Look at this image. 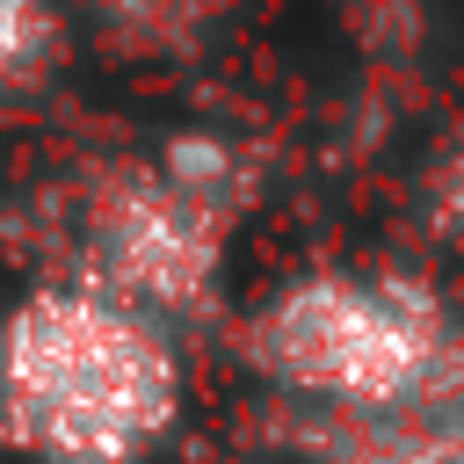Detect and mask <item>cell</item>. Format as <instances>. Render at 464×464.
Segmentation results:
<instances>
[{
	"label": "cell",
	"mask_w": 464,
	"mask_h": 464,
	"mask_svg": "<svg viewBox=\"0 0 464 464\" xmlns=\"http://www.w3.org/2000/svg\"><path fill=\"white\" fill-rule=\"evenodd\" d=\"M188 406L181 334L138 304L36 276L0 312V450L29 464H145Z\"/></svg>",
	"instance_id": "1"
},
{
	"label": "cell",
	"mask_w": 464,
	"mask_h": 464,
	"mask_svg": "<svg viewBox=\"0 0 464 464\" xmlns=\"http://www.w3.org/2000/svg\"><path fill=\"white\" fill-rule=\"evenodd\" d=\"M239 362L297 413L428 420L464 406V319L435 276L399 261L283 276L239 319Z\"/></svg>",
	"instance_id": "2"
},
{
	"label": "cell",
	"mask_w": 464,
	"mask_h": 464,
	"mask_svg": "<svg viewBox=\"0 0 464 464\" xmlns=\"http://www.w3.org/2000/svg\"><path fill=\"white\" fill-rule=\"evenodd\" d=\"M58 225H65V268L51 276L94 283L160 319L167 334L218 326L239 218L203 203L152 145L80 167L58 196Z\"/></svg>",
	"instance_id": "3"
},
{
	"label": "cell",
	"mask_w": 464,
	"mask_h": 464,
	"mask_svg": "<svg viewBox=\"0 0 464 464\" xmlns=\"http://www.w3.org/2000/svg\"><path fill=\"white\" fill-rule=\"evenodd\" d=\"M239 0H72L80 29L123 65H188L218 44Z\"/></svg>",
	"instance_id": "4"
},
{
	"label": "cell",
	"mask_w": 464,
	"mask_h": 464,
	"mask_svg": "<svg viewBox=\"0 0 464 464\" xmlns=\"http://www.w3.org/2000/svg\"><path fill=\"white\" fill-rule=\"evenodd\" d=\"M72 0H0V102H44L72 72Z\"/></svg>",
	"instance_id": "5"
},
{
	"label": "cell",
	"mask_w": 464,
	"mask_h": 464,
	"mask_svg": "<svg viewBox=\"0 0 464 464\" xmlns=\"http://www.w3.org/2000/svg\"><path fill=\"white\" fill-rule=\"evenodd\" d=\"M413 218H420V232L435 246L464 254V123L420 160V174H413Z\"/></svg>",
	"instance_id": "6"
},
{
	"label": "cell",
	"mask_w": 464,
	"mask_h": 464,
	"mask_svg": "<svg viewBox=\"0 0 464 464\" xmlns=\"http://www.w3.org/2000/svg\"><path fill=\"white\" fill-rule=\"evenodd\" d=\"M457 464H464V420H457Z\"/></svg>",
	"instance_id": "7"
}]
</instances>
